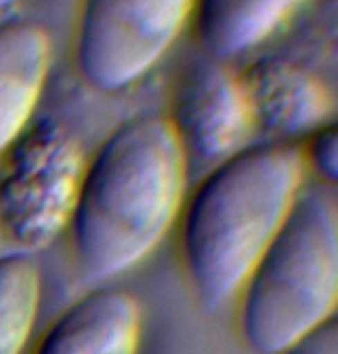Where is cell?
<instances>
[{
  "instance_id": "6da1fadb",
  "label": "cell",
  "mask_w": 338,
  "mask_h": 354,
  "mask_svg": "<svg viewBox=\"0 0 338 354\" xmlns=\"http://www.w3.org/2000/svg\"><path fill=\"white\" fill-rule=\"evenodd\" d=\"M190 165L165 116L118 123L86 160L68 234L77 269L107 283L139 266L181 218Z\"/></svg>"
},
{
  "instance_id": "7a4b0ae2",
  "label": "cell",
  "mask_w": 338,
  "mask_h": 354,
  "mask_svg": "<svg viewBox=\"0 0 338 354\" xmlns=\"http://www.w3.org/2000/svg\"><path fill=\"white\" fill-rule=\"evenodd\" d=\"M306 183L303 151L255 144L214 165L185 197L178 245L188 283L207 310L234 301Z\"/></svg>"
},
{
  "instance_id": "3957f363",
  "label": "cell",
  "mask_w": 338,
  "mask_h": 354,
  "mask_svg": "<svg viewBox=\"0 0 338 354\" xmlns=\"http://www.w3.org/2000/svg\"><path fill=\"white\" fill-rule=\"evenodd\" d=\"M238 331L255 354H281L334 319L338 204L334 185L303 183L292 211L238 292Z\"/></svg>"
},
{
  "instance_id": "277c9868",
  "label": "cell",
  "mask_w": 338,
  "mask_h": 354,
  "mask_svg": "<svg viewBox=\"0 0 338 354\" xmlns=\"http://www.w3.org/2000/svg\"><path fill=\"white\" fill-rule=\"evenodd\" d=\"M77 137L51 118L26 128L0 156V234L24 252L68 232L84 174Z\"/></svg>"
},
{
  "instance_id": "5b68a950",
  "label": "cell",
  "mask_w": 338,
  "mask_h": 354,
  "mask_svg": "<svg viewBox=\"0 0 338 354\" xmlns=\"http://www.w3.org/2000/svg\"><path fill=\"white\" fill-rule=\"evenodd\" d=\"M195 0H82L75 65L91 88L137 84L176 42Z\"/></svg>"
},
{
  "instance_id": "8992f818",
  "label": "cell",
  "mask_w": 338,
  "mask_h": 354,
  "mask_svg": "<svg viewBox=\"0 0 338 354\" xmlns=\"http://www.w3.org/2000/svg\"><path fill=\"white\" fill-rule=\"evenodd\" d=\"M167 121L188 165L223 162L246 149L255 132L241 75L207 53L192 58L178 75Z\"/></svg>"
},
{
  "instance_id": "52a82bcc",
  "label": "cell",
  "mask_w": 338,
  "mask_h": 354,
  "mask_svg": "<svg viewBox=\"0 0 338 354\" xmlns=\"http://www.w3.org/2000/svg\"><path fill=\"white\" fill-rule=\"evenodd\" d=\"M255 128L303 137L334 123L336 100L320 77L281 56H264L241 75Z\"/></svg>"
},
{
  "instance_id": "ba28073f",
  "label": "cell",
  "mask_w": 338,
  "mask_h": 354,
  "mask_svg": "<svg viewBox=\"0 0 338 354\" xmlns=\"http://www.w3.org/2000/svg\"><path fill=\"white\" fill-rule=\"evenodd\" d=\"M142 306L130 292L97 287L46 326L32 354H139Z\"/></svg>"
},
{
  "instance_id": "9c48e42d",
  "label": "cell",
  "mask_w": 338,
  "mask_h": 354,
  "mask_svg": "<svg viewBox=\"0 0 338 354\" xmlns=\"http://www.w3.org/2000/svg\"><path fill=\"white\" fill-rule=\"evenodd\" d=\"M49 68L46 28L28 19L0 24V156L32 123Z\"/></svg>"
},
{
  "instance_id": "30bf717a",
  "label": "cell",
  "mask_w": 338,
  "mask_h": 354,
  "mask_svg": "<svg viewBox=\"0 0 338 354\" xmlns=\"http://www.w3.org/2000/svg\"><path fill=\"white\" fill-rule=\"evenodd\" d=\"M303 0H195V32L207 56H243L276 32Z\"/></svg>"
},
{
  "instance_id": "8fae6325",
  "label": "cell",
  "mask_w": 338,
  "mask_h": 354,
  "mask_svg": "<svg viewBox=\"0 0 338 354\" xmlns=\"http://www.w3.org/2000/svg\"><path fill=\"white\" fill-rule=\"evenodd\" d=\"M42 273L28 252L0 255V354H21L37 324Z\"/></svg>"
},
{
  "instance_id": "7c38bea8",
  "label": "cell",
  "mask_w": 338,
  "mask_h": 354,
  "mask_svg": "<svg viewBox=\"0 0 338 354\" xmlns=\"http://www.w3.org/2000/svg\"><path fill=\"white\" fill-rule=\"evenodd\" d=\"M306 169L310 167L320 183L336 185L338 178V135L336 125L329 123L310 135L308 149L303 153Z\"/></svg>"
},
{
  "instance_id": "4fadbf2b",
  "label": "cell",
  "mask_w": 338,
  "mask_h": 354,
  "mask_svg": "<svg viewBox=\"0 0 338 354\" xmlns=\"http://www.w3.org/2000/svg\"><path fill=\"white\" fill-rule=\"evenodd\" d=\"M281 354H338V326L336 319H329L308 336L299 338Z\"/></svg>"
},
{
  "instance_id": "5bb4252c",
  "label": "cell",
  "mask_w": 338,
  "mask_h": 354,
  "mask_svg": "<svg viewBox=\"0 0 338 354\" xmlns=\"http://www.w3.org/2000/svg\"><path fill=\"white\" fill-rule=\"evenodd\" d=\"M17 0H0V10H5V8H10V5H15Z\"/></svg>"
}]
</instances>
